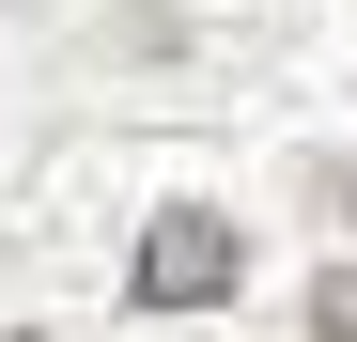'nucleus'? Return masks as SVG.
I'll list each match as a JSON object with an SVG mask.
<instances>
[{
    "mask_svg": "<svg viewBox=\"0 0 357 342\" xmlns=\"http://www.w3.org/2000/svg\"><path fill=\"white\" fill-rule=\"evenodd\" d=\"M311 327H326V342H357V265H326V280H311Z\"/></svg>",
    "mask_w": 357,
    "mask_h": 342,
    "instance_id": "obj_2",
    "label": "nucleus"
},
{
    "mask_svg": "<svg viewBox=\"0 0 357 342\" xmlns=\"http://www.w3.org/2000/svg\"><path fill=\"white\" fill-rule=\"evenodd\" d=\"M342 202H357V171H342Z\"/></svg>",
    "mask_w": 357,
    "mask_h": 342,
    "instance_id": "obj_3",
    "label": "nucleus"
},
{
    "mask_svg": "<svg viewBox=\"0 0 357 342\" xmlns=\"http://www.w3.org/2000/svg\"><path fill=\"white\" fill-rule=\"evenodd\" d=\"M233 280H249L233 218H218V202H171L155 234H140V265H125V296H140V311H218Z\"/></svg>",
    "mask_w": 357,
    "mask_h": 342,
    "instance_id": "obj_1",
    "label": "nucleus"
}]
</instances>
